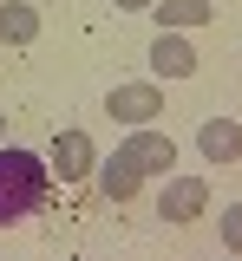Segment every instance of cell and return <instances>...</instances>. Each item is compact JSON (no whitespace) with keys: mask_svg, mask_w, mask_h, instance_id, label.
<instances>
[{"mask_svg":"<svg viewBox=\"0 0 242 261\" xmlns=\"http://www.w3.org/2000/svg\"><path fill=\"white\" fill-rule=\"evenodd\" d=\"M46 196H53L46 157L20 150V144H0V228L20 222V216H33V209H46Z\"/></svg>","mask_w":242,"mask_h":261,"instance_id":"6da1fadb","label":"cell"},{"mask_svg":"<svg viewBox=\"0 0 242 261\" xmlns=\"http://www.w3.org/2000/svg\"><path fill=\"white\" fill-rule=\"evenodd\" d=\"M111 157L125 163V170H131L138 183H151V176H171V163H177V144H171V137H164L157 124H131L125 137H118V150H111Z\"/></svg>","mask_w":242,"mask_h":261,"instance_id":"7a4b0ae2","label":"cell"},{"mask_svg":"<svg viewBox=\"0 0 242 261\" xmlns=\"http://www.w3.org/2000/svg\"><path fill=\"white\" fill-rule=\"evenodd\" d=\"M157 111H164V85L157 79H125V85H111L105 92V118L111 124H157Z\"/></svg>","mask_w":242,"mask_h":261,"instance_id":"3957f363","label":"cell"},{"mask_svg":"<svg viewBox=\"0 0 242 261\" xmlns=\"http://www.w3.org/2000/svg\"><path fill=\"white\" fill-rule=\"evenodd\" d=\"M203 209H209V176H164V190H157L164 222H197Z\"/></svg>","mask_w":242,"mask_h":261,"instance_id":"277c9868","label":"cell"},{"mask_svg":"<svg viewBox=\"0 0 242 261\" xmlns=\"http://www.w3.org/2000/svg\"><path fill=\"white\" fill-rule=\"evenodd\" d=\"M99 170V144L85 130H59L53 137V183H85Z\"/></svg>","mask_w":242,"mask_h":261,"instance_id":"5b68a950","label":"cell"},{"mask_svg":"<svg viewBox=\"0 0 242 261\" xmlns=\"http://www.w3.org/2000/svg\"><path fill=\"white\" fill-rule=\"evenodd\" d=\"M151 72H157V85H164V79H190V72H197V46H190L183 33H157V39H151Z\"/></svg>","mask_w":242,"mask_h":261,"instance_id":"8992f818","label":"cell"},{"mask_svg":"<svg viewBox=\"0 0 242 261\" xmlns=\"http://www.w3.org/2000/svg\"><path fill=\"white\" fill-rule=\"evenodd\" d=\"M197 150H203V163H236L242 157V124H236V118H203Z\"/></svg>","mask_w":242,"mask_h":261,"instance_id":"52a82bcc","label":"cell"},{"mask_svg":"<svg viewBox=\"0 0 242 261\" xmlns=\"http://www.w3.org/2000/svg\"><path fill=\"white\" fill-rule=\"evenodd\" d=\"M33 33H39L33 0H0V46H33Z\"/></svg>","mask_w":242,"mask_h":261,"instance_id":"ba28073f","label":"cell"},{"mask_svg":"<svg viewBox=\"0 0 242 261\" xmlns=\"http://www.w3.org/2000/svg\"><path fill=\"white\" fill-rule=\"evenodd\" d=\"M157 27H164V33L216 27V7H209V0H157Z\"/></svg>","mask_w":242,"mask_h":261,"instance_id":"9c48e42d","label":"cell"},{"mask_svg":"<svg viewBox=\"0 0 242 261\" xmlns=\"http://www.w3.org/2000/svg\"><path fill=\"white\" fill-rule=\"evenodd\" d=\"M99 183H105V196H111V202H131V196L144 190L138 176H131V170H125V163L118 157H105V170H99Z\"/></svg>","mask_w":242,"mask_h":261,"instance_id":"30bf717a","label":"cell"},{"mask_svg":"<svg viewBox=\"0 0 242 261\" xmlns=\"http://www.w3.org/2000/svg\"><path fill=\"white\" fill-rule=\"evenodd\" d=\"M216 235H223V248H229V255H242V202H229V209L216 216Z\"/></svg>","mask_w":242,"mask_h":261,"instance_id":"8fae6325","label":"cell"},{"mask_svg":"<svg viewBox=\"0 0 242 261\" xmlns=\"http://www.w3.org/2000/svg\"><path fill=\"white\" fill-rule=\"evenodd\" d=\"M111 7H118V13H138V7H151V0H111Z\"/></svg>","mask_w":242,"mask_h":261,"instance_id":"7c38bea8","label":"cell"},{"mask_svg":"<svg viewBox=\"0 0 242 261\" xmlns=\"http://www.w3.org/2000/svg\"><path fill=\"white\" fill-rule=\"evenodd\" d=\"M229 261H242V255H229Z\"/></svg>","mask_w":242,"mask_h":261,"instance_id":"4fadbf2b","label":"cell"},{"mask_svg":"<svg viewBox=\"0 0 242 261\" xmlns=\"http://www.w3.org/2000/svg\"><path fill=\"white\" fill-rule=\"evenodd\" d=\"M0 130H7V124H0Z\"/></svg>","mask_w":242,"mask_h":261,"instance_id":"5bb4252c","label":"cell"}]
</instances>
